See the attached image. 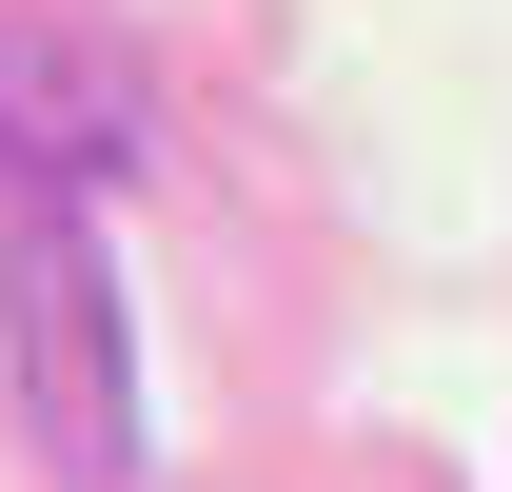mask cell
Instances as JSON below:
<instances>
[{
	"label": "cell",
	"instance_id": "6da1fadb",
	"mask_svg": "<svg viewBox=\"0 0 512 492\" xmlns=\"http://www.w3.org/2000/svg\"><path fill=\"white\" fill-rule=\"evenodd\" d=\"M0 374L60 492H138V315H119V256L79 237V197L0 217Z\"/></svg>",
	"mask_w": 512,
	"mask_h": 492
},
{
	"label": "cell",
	"instance_id": "7a4b0ae2",
	"mask_svg": "<svg viewBox=\"0 0 512 492\" xmlns=\"http://www.w3.org/2000/svg\"><path fill=\"white\" fill-rule=\"evenodd\" d=\"M0 178H40V197L158 178V79L99 20H0Z\"/></svg>",
	"mask_w": 512,
	"mask_h": 492
}]
</instances>
